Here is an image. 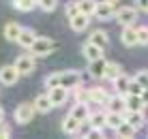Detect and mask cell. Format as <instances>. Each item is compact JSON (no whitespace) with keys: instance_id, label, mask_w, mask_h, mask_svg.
I'll use <instances>...</instances> for the list:
<instances>
[{"instance_id":"4","label":"cell","mask_w":148,"mask_h":139,"mask_svg":"<svg viewBox=\"0 0 148 139\" xmlns=\"http://www.w3.org/2000/svg\"><path fill=\"white\" fill-rule=\"evenodd\" d=\"M15 69H17V73L19 75H32L34 73V69H37V62H34V56H30V54H24V56H19L17 60H15Z\"/></svg>"},{"instance_id":"35","label":"cell","mask_w":148,"mask_h":139,"mask_svg":"<svg viewBox=\"0 0 148 139\" xmlns=\"http://www.w3.org/2000/svg\"><path fill=\"white\" fill-rule=\"evenodd\" d=\"M142 92H144V88H142V86L137 84L135 79H131V84H129V90H127V94H131V96H142Z\"/></svg>"},{"instance_id":"34","label":"cell","mask_w":148,"mask_h":139,"mask_svg":"<svg viewBox=\"0 0 148 139\" xmlns=\"http://www.w3.org/2000/svg\"><path fill=\"white\" fill-rule=\"evenodd\" d=\"M133 79H135V81H137V84H140L144 90H148V71H137Z\"/></svg>"},{"instance_id":"40","label":"cell","mask_w":148,"mask_h":139,"mask_svg":"<svg viewBox=\"0 0 148 139\" xmlns=\"http://www.w3.org/2000/svg\"><path fill=\"white\" fill-rule=\"evenodd\" d=\"M0 122H4V109L0 107Z\"/></svg>"},{"instance_id":"8","label":"cell","mask_w":148,"mask_h":139,"mask_svg":"<svg viewBox=\"0 0 148 139\" xmlns=\"http://www.w3.org/2000/svg\"><path fill=\"white\" fill-rule=\"evenodd\" d=\"M88 43L90 45H95V47H99V49H105L110 45V37H108V32L105 30H92L90 32V37H88Z\"/></svg>"},{"instance_id":"15","label":"cell","mask_w":148,"mask_h":139,"mask_svg":"<svg viewBox=\"0 0 148 139\" xmlns=\"http://www.w3.org/2000/svg\"><path fill=\"white\" fill-rule=\"evenodd\" d=\"M88 96H90V103H97V105H108V101H110L108 90H103V88H90Z\"/></svg>"},{"instance_id":"38","label":"cell","mask_w":148,"mask_h":139,"mask_svg":"<svg viewBox=\"0 0 148 139\" xmlns=\"http://www.w3.org/2000/svg\"><path fill=\"white\" fill-rule=\"evenodd\" d=\"M135 9L137 11H148V0H135Z\"/></svg>"},{"instance_id":"30","label":"cell","mask_w":148,"mask_h":139,"mask_svg":"<svg viewBox=\"0 0 148 139\" xmlns=\"http://www.w3.org/2000/svg\"><path fill=\"white\" fill-rule=\"evenodd\" d=\"M45 88L52 90V88H60V71H56V73H49L47 77H45Z\"/></svg>"},{"instance_id":"16","label":"cell","mask_w":148,"mask_h":139,"mask_svg":"<svg viewBox=\"0 0 148 139\" xmlns=\"http://www.w3.org/2000/svg\"><path fill=\"white\" fill-rule=\"evenodd\" d=\"M105 69H108V60H105V58H101V60H95V62H90V66H88V73H90V77H101V79H103Z\"/></svg>"},{"instance_id":"23","label":"cell","mask_w":148,"mask_h":139,"mask_svg":"<svg viewBox=\"0 0 148 139\" xmlns=\"http://www.w3.org/2000/svg\"><path fill=\"white\" fill-rule=\"evenodd\" d=\"M105 120H108V114H105V111H92L90 118H88V124H90V128H103Z\"/></svg>"},{"instance_id":"36","label":"cell","mask_w":148,"mask_h":139,"mask_svg":"<svg viewBox=\"0 0 148 139\" xmlns=\"http://www.w3.org/2000/svg\"><path fill=\"white\" fill-rule=\"evenodd\" d=\"M84 139H105L103 128H90V131L86 133V137H84Z\"/></svg>"},{"instance_id":"3","label":"cell","mask_w":148,"mask_h":139,"mask_svg":"<svg viewBox=\"0 0 148 139\" xmlns=\"http://www.w3.org/2000/svg\"><path fill=\"white\" fill-rule=\"evenodd\" d=\"M34 114H37V109H34L32 103H22V105L15 107L13 118H15V122H17V124H28V122H32Z\"/></svg>"},{"instance_id":"6","label":"cell","mask_w":148,"mask_h":139,"mask_svg":"<svg viewBox=\"0 0 148 139\" xmlns=\"http://www.w3.org/2000/svg\"><path fill=\"white\" fill-rule=\"evenodd\" d=\"M19 75L17 73V69H15L13 64H4L2 69H0V81H2L4 86H15L19 81Z\"/></svg>"},{"instance_id":"31","label":"cell","mask_w":148,"mask_h":139,"mask_svg":"<svg viewBox=\"0 0 148 139\" xmlns=\"http://www.w3.org/2000/svg\"><path fill=\"white\" fill-rule=\"evenodd\" d=\"M37 7L41 9V11L49 13V11H54V9L58 7V0H37Z\"/></svg>"},{"instance_id":"14","label":"cell","mask_w":148,"mask_h":139,"mask_svg":"<svg viewBox=\"0 0 148 139\" xmlns=\"http://www.w3.org/2000/svg\"><path fill=\"white\" fill-rule=\"evenodd\" d=\"M125 122L127 124H131L137 131V128L144 126L146 118H144V111H125Z\"/></svg>"},{"instance_id":"5","label":"cell","mask_w":148,"mask_h":139,"mask_svg":"<svg viewBox=\"0 0 148 139\" xmlns=\"http://www.w3.org/2000/svg\"><path fill=\"white\" fill-rule=\"evenodd\" d=\"M137 9L135 7H120L118 11H116V17L114 19H118V24L125 28V26H133V22H137Z\"/></svg>"},{"instance_id":"19","label":"cell","mask_w":148,"mask_h":139,"mask_svg":"<svg viewBox=\"0 0 148 139\" xmlns=\"http://www.w3.org/2000/svg\"><path fill=\"white\" fill-rule=\"evenodd\" d=\"M69 22H71V28H73L75 32H84V30L88 28V24H90V17H88V15L77 13L73 19H69Z\"/></svg>"},{"instance_id":"33","label":"cell","mask_w":148,"mask_h":139,"mask_svg":"<svg viewBox=\"0 0 148 139\" xmlns=\"http://www.w3.org/2000/svg\"><path fill=\"white\" fill-rule=\"evenodd\" d=\"M64 13H67L69 19H73L75 15L79 13V7H77V0H71V2H67V9H64Z\"/></svg>"},{"instance_id":"41","label":"cell","mask_w":148,"mask_h":139,"mask_svg":"<svg viewBox=\"0 0 148 139\" xmlns=\"http://www.w3.org/2000/svg\"><path fill=\"white\" fill-rule=\"evenodd\" d=\"M103 2H108V4H112V7H114V4L118 2V0H103Z\"/></svg>"},{"instance_id":"10","label":"cell","mask_w":148,"mask_h":139,"mask_svg":"<svg viewBox=\"0 0 148 139\" xmlns=\"http://www.w3.org/2000/svg\"><path fill=\"white\" fill-rule=\"evenodd\" d=\"M95 17L101 19V22H108V19H114L116 17V9L108 2H99L97 4V11H95Z\"/></svg>"},{"instance_id":"24","label":"cell","mask_w":148,"mask_h":139,"mask_svg":"<svg viewBox=\"0 0 148 139\" xmlns=\"http://www.w3.org/2000/svg\"><path fill=\"white\" fill-rule=\"evenodd\" d=\"M79 128H82V122H77L73 116H67V118L62 120V131L67 133V135H75Z\"/></svg>"},{"instance_id":"37","label":"cell","mask_w":148,"mask_h":139,"mask_svg":"<svg viewBox=\"0 0 148 139\" xmlns=\"http://www.w3.org/2000/svg\"><path fill=\"white\" fill-rule=\"evenodd\" d=\"M9 137H11V126L0 122V139H9Z\"/></svg>"},{"instance_id":"28","label":"cell","mask_w":148,"mask_h":139,"mask_svg":"<svg viewBox=\"0 0 148 139\" xmlns=\"http://www.w3.org/2000/svg\"><path fill=\"white\" fill-rule=\"evenodd\" d=\"M120 124H125V114H112V111H108V120H105V126L110 128H118Z\"/></svg>"},{"instance_id":"11","label":"cell","mask_w":148,"mask_h":139,"mask_svg":"<svg viewBox=\"0 0 148 139\" xmlns=\"http://www.w3.org/2000/svg\"><path fill=\"white\" fill-rule=\"evenodd\" d=\"M120 41H122V45H127V47H135V45H137V28H135V24L122 28Z\"/></svg>"},{"instance_id":"25","label":"cell","mask_w":148,"mask_h":139,"mask_svg":"<svg viewBox=\"0 0 148 139\" xmlns=\"http://www.w3.org/2000/svg\"><path fill=\"white\" fill-rule=\"evenodd\" d=\"M120 75H122V69H120V64H118V62H108V69H105V75H103V79H108V81H114V79H118Z\"/></svg>"},{"instance_id":"2","label":"cell","mask_w":148,"mask_h":139,"mask_svg":"<svg viewBox=\"0 0 148 139\" xmlns=\"http://www.w3.org/2000/svg\"><path fill=\"white\" fill-rule=\"evenodd\" d=\"M82 81H84V75L79 71H60V88H67L71 92L82 86Z\"/></svg>"},{"instance_id":"32","label":"cell","mask_w":148,"mask_h":139,"mask_svg":"<svg viewBox=\"0 0 148 139\" xmlns=\"http://www.w3.org/2000/svg\"><path fill=\"white\" fill-rule=\"evenodd\" d=\"M137 45H148V26H137Z\"/></svg>"},{"instance_id":"29","label":"cell","mask_w":148,"mask_h":139,"mask_svg":"<svg viewBox=\"0 0 148 139\" xmlns=\"http://www.w3.org/2000/svg\"><path fill=\"white\" fill-rule=\"evenodd\" d=\"M13 7L17 9V11H22V13H28V11H32V9L37 7V0H13Z\"/></svg>"},{"instance_id":"22","label":"cell","mask_w":148,"mask_h":139,"mask_svg":"<svg viewBox=\"0 0 148 139\" xmlns=\"http://www.w3.org/2000/svg\"><path fill=\"white\" fill-rule=\"evenodd\" d=\"M125 103H127V111H144V101H142V96H131L127 94L125 96Z\"/></svg>"},{"instance_id":"39","label":"cell","mask_w":148,"mask_h":139,"mask_svg":"<svg viewBox=\"0 0 148 139\" xmlns=\"http://www.w3.org/2000/svg\"><path fill=\"white\" fill-rule=\"evenodd\" d=\"M142 101H144V105H148V90L142 92Z\"/></svg>"},{"instance_id":"13","label":"cell","mask_w":148,"mask_h":139,"mask_svg":"<svg viewBox=\"0 0 148 139\" xmlns=\"http://www.w3.org/2000/svg\"><path fill=\"white\" fill-rule=\"evenodd\" d=\"M34 41H37L34 30H32V28H22V34H19V39H17V45H19V47L30 49V47L34 45Z\"/></svg>"},{"instance_id":"7","label":"cell","mask_w":148,"mask_h":139,"mask_svg":"<svg viewBox=\"0 0 148 139\" xmlns=\"http://www.w3.org/2000/svg\"><path fill=\"white\" fill-rule=\"evenodd\" d=\"M90 114H92V111H90V105H88V103H75V105L71 107V111H69V116H73L77 122H82V124H84V122H88Z\"/></svg>"},{"instance_id":"12","label":"cell","mask_w":148,"mask_h":139,"mask_svg":"<svg viewBox=\"0 0 148 139\" xmlns=\"http://www.w3.org/2000/svg\"><path fill=\"white\" fill-rule=\"evenodd\" d=\"M108 109L112 111V114H125L127 111V103H125V96H120V94H114V96H110V101H108Z\"/></svg>"},{"instance_id":"9","label":"cell","mask_w":148,"mask_h":139,"mask_svg":"<svg viewBox=\"0 0 148 139\" xmlns=\"http://www.w3.org/2000/svg\"><path fill=\"white\" fill-rule=\"evenodd\" d=\"M47 96H49V101H52L54 107H60V105H64V103H67L69 90H67V88H52V90H47Z\"/></svg>"},{"instance_id":"18","label":"cell","mask_w":148,"mask_h":139,"mask_svg":"<svg viewBox=\"0 0 148 139\" xmlns=\"http://www.w3.org/2000/svg\"><path fill=\"white\" fill-rule=\"evenodd\" d=\"M32 105H34V109H37L39 114H47L49 109H54V105H52V101H49L47 94H39Z\"/></svg>"},{"instance_id":"1","label":"cell","mask_w":148,"mask_h":139,"mask_svg":"<svg viewBox=\"0 0 148 139\" xmlns=\"http://www.w3.org/2000/svg\"><path fill=\"white\" fill-rule=\"evenodd\" d=\"M54 49H56L54 39H49V37H37L34 45L30 47V56H34V58H45V56H49Z\"/></svg>"},{"instance_id":"17","label":"cell","mask_w":148,"mask_h":139,"mask_svg":"<svg viewBox=\"0 0 148 139\" xmlns=\"http://www.w3.org/2000/svg\"><path fill=\"white\" fill-rule=\"evenodd\" d=\"M82 54L86 56V60H88V62H95V60H101V58H103V49L95 47V45H90V43H86L84 47H82Z\"/></svg>"},{"instance_id":"27","label":"cell","mask_w":148,"mask_h":139,"mask_svg":"<svg viewBox=\"0 0 148 139\" xmlns=\"http://www.w3.org/2000/svg\"><path fill=\"white\" fill-rule=\"evenodd\" d=\"M116 139H135V128L131 124H120L116 128Z\"/></svg>"},{"instance_id":"26","label":"cell","mask_w":148,"mask_h":139,"mask_svg":"<svg viewBox=\"0 0 148 139\" xmlns=\"http://www.w3.org/2000/svg\"><path fill=\"white\" fill-rule=\"evenodd\" d=\"M97 0H77V7H79V13L82 15H95V11H97Z\"/></svg>"},{"instance_id":"20","label":"cell","mask_w":148,"mask_h":139,"mask_svg":"<svg viewBox=\"0 0 148 139\" xmlns=\"http://www.w3.org/2000/svg\"><path fill=\"white\" fill-rule=\"evenodd\" d=\"M19 34H22V26H19V24L9 22L7 26H4V39H7V41H15V43H17Z\"/></svg>"},{"instance_id":"21","label":"cell","mask_w":148,"mask_h":139,"mask_svg":"<svg viewBox=\"0 0 148 139\" xmlns=\"http://www.w3.org/2000/svg\"><path fill=\"white\" fill-rule=\"evenodd\" d=\"M112 84H114V90H116V94H120V96H127V90H129V84H131V77H127V75H120L118 79H114Z\"/></svg>"}]
</instances>
